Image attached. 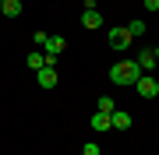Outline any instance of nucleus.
<instances>
[{
  "mask_svg": "<svg viewBox=\"0 0 159 155\" xmlns=\"http://www.w3.org/2000/svg\"><path fill=\"white\" fill-rule=\"evenodd\" d=\"M138 78H142V71H138L134 60H120V63L110 67V81H113V85H134Z\"/></svg>",
  "mask_w": 159,
  "mask_h": 155,
  "instance_id": "1",
  "label": "nucleus"
},
{
  "mask_svg": "<svg viewBox=\"0 0 159 155\" xmlns=\"http://www.w3.org/2000/svg\"><path fill=\"white\" fill-rule=\"evenodd\" d=\"M134 92L142 95V99H156L159 95V78H152V74H142L134 81Z\"/></svg>",
  "mask_w": 159,
  "mask_h": 155,
  "instance_id": "2",
  "label": "nucleus"
},
{
  "mask_svg": "<svg viewBox=\"0 0 159 155\" xmlns=\"http://www.w3.org/2000/svg\"><path fill=\"white\" fill-rule=\"evenodd\" d=\"M35 78H39V85H43V88H57V67H53V60L46 63L43 71H35Z\"/></svg>",
  "mask_w": 159,
  "mask_h": 155,
  "instance_id": "3",
  "label": "nucleus"
},
{
  "mask_svg": "<svg viewBox=\"0 0 159 155\" xmlns=\"http://www.w3.org/2000/svg\"><path fill=\"white\" fill-rule=\"evenodd\" d=\"M110 46H113V50H127V46H131L127 28H110Z\"/></svg>",
  "mask_w": 159,
  "mask_h": 155,
  "instance_id": "4",
  "label": "nucleus"
},
{
  "mask_svg": "<svg viewBox=\"0 0 159 155\" xmlns=\"http://www.w3.org/2000/svg\"><path fill=\"white\" fill-rule=\"evenodd\" d=\"M127 127H131V116L124 109H113L110 113V131H127Z\"/></svg>",
  "mask_w": 159,
  "mask_h": 155,
  "instance_id": "5",
  "label": "nucleus"
},
{
  "mask_svg": "<svg viewBox=\"0 0 159 155\" xmlns=\"http://www.w3.org/2000/svg\"><path fill=\"white\" fill-rule=\"evenodd\" d=\"M134 63H138V71H142V74H148V71H152V67H156L159 60H156V53H152V50H142Z\"/></svg>",
  "mask_w": 159,
  "mask_h": 155,
  "instance_id": "6",
  "label": "nucleus"
},
{
  "mask_svg": "<svg viewBox=\"0 0 159 155\" xmlns=\"http://www.w3.org/2000/svg\"><path fill=\"white\" fill-rule=\"evenodd\" d=\"M64 46H67V39H64V35H50L43 50H46V57H57V53H60Z\"/></svg>",
  "mask_w": 159,
  "mask_h": 155,
  "instance_id": "7",
  "label": "nucleus"
},
{
  "mask_svg": "<svg viewBox=\"0 0 159 155\" xmlns=\"http://www.w3.org/2000/svg\"><path fill=\"white\" fill-rule=\"evenodd\" d=\"M50 60H57V57H46V53H35V50L29 53V67H32V71H43Z\"/></svg>",
  "mask_w": 159,
  "mask_h": 155,
  "instance_id": "8",
  "label": "nucleus"
},
{
  "mask_svg": "<svg viewBox=\"0 0 159 155\" xmlns=\"http://www.w3.org/2000/svg\"><path fill=\"white\" fill-rule=\"evenodd\" d=\"M92 131H110V113H92Z\"/></svg>",
  "mask_w": 159,
  "mask_h": 155,
  "instance_id": "9",
  "label": "nucleus"
},
{
  "mask_svg": "<svg viewBox=\"0 0 159 155\" xmlns=\"http://www.w3.org/2000/svg\"><path fill=\"white\" fill-rule=\"evenodd\" d=\"M81 25H85V28H99V25H102V14L99 11H85V14H81Z\"/></svg>",
  "mask_w": 159,
  "mask_h": 155,
  "instance_id": "10",
  "label": "nucleus"
},
{
  "mask_svg": "<svg viewBox=\"0 0 159 155\" xmlns=\"http://www.w3.org/2000/svg\"><path fill=\"white\" fill-rule=\"evenodd\" d=\"M0 11H4L7 18H18V14H21V0H4V7H0Z\"/></svg>",
  "mask_w": 159,
  "mask_h": 155,
  "instance_id": "11",
  "label": "nucleus"
},
{
  "mask_svg": "<svg viewBox=\"0 0 159 155\" xmlns=\"http://www.w3.org/2000/svg\"><path fill=\"white\" fill-rule=\"evenodd\" d=\"M127 35H131V39L145 35V21H131V25H127Z\"/></svg>",
  "mask_w": 159,
  "mask_h": 155,
  "instance_id": "12",
  "label": "nucleus"
},
{
  "mask_svg": "<svg viewBox=\"0 0 159 155\" xmlns=\"http://www.w3.org/2000/svg\"><path fill=\"white\" fill-rule=\"evenodd\" d=\"M113 109H117V102H113L110 95H102V99H99V113H113Z\"/></svg>",
  "mask_w": 159,
  "mask_h": 155,
  "instance_id": "13",
  "label": "nucleus"
},
{
  "mask_svg": "<svg viewBox=\"0 0 159 155\" xmlns=\"http://www.w3.org/2000/svg\"><path fill=\"white\" fill-rule=\"evenodd\" d=\"M81 155H99V144H96V141H89L85 148H81Z\"/></svg>",
  "mask_w": 159,
  "mask_h": 155,
  "instance_id": "14",
  "label": "nucleus"
},
{
  "mask_svg": "<svg viewBox=\"0 0 159 155\" xmlns=\"http://www.w3.org/2000/svg\"><path fill=\"white\" fill-rule=\"evenodd\" d=\"M145 7L148 11H159V0H145Z\"/></svg>",
  "mask_w": 159,
  "mask_h": 155,
  "instance_id": "15",
  "label": "nucleus"
},
{
  "mask_svg": "<svg viewBox=\"0 0 159 155\" xmlns=\"http://www.w3.org/2000/svg\"><path fill=\"white\" fill-rule=\"evenodd\" d=\"M152 53H156V60H159V46H156V50H152Z\"/></svg>",
  "mask_w": 159,
  "mask_h": 155,
  "instance_id": "16",
  "label": "nucleus"
}]
</instances>
